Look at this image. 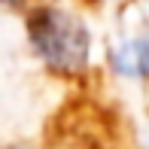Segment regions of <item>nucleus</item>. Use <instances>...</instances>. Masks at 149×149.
Instances as JSON below:
<instances>
[{
  "label": "nucleus",
  "instance_id": "1",
  "mask_svg": "<svg viewBox=\"0 0 149 149\" xmlns=\"http://www.w3.org/2000/svg\"><path fill=\"white\" fill-rule=\"evenodd\" d=\"M28 37L46 67L58 73H79L88 64V31L61 9H37L28 18Z\"/></svg>",
  "mask_w": 149,
  "mask_h": 149
}]
</instances>
